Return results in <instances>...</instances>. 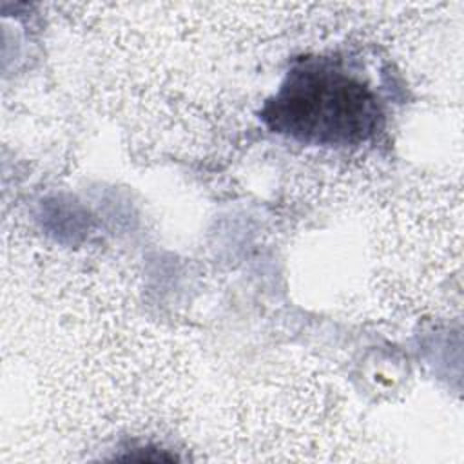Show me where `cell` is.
I'll list each match as a JSON object with an SVG mask.
<instances>
[{
	"mask_svg": "<svg viewBox=\"0 0 464 464\" xmlns=\"http://www.w3.org/2000/svg\"><path fill=\"white\" fill-rule=\"evenodd\" d=\"M259 118L272 132L324 147L362 145L384 127L375 91L341 58L319 54L292 62Z\"/></svg>",
	"mask_w": 464,
	"mask_h": 464,
	"instance_id": "cell-1",
	"label": "cell"
}]
</instances>
